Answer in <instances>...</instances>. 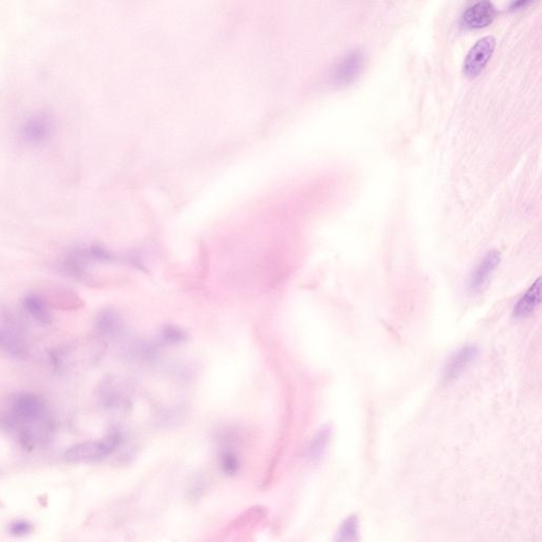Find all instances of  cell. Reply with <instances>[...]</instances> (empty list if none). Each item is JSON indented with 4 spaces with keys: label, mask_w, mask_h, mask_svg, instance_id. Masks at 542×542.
Masks as SVG:
<instances>
[{
    "label": "cell",
    "mask_w": 542,
    "mask_h": 542,
    "mask_svg": "<svg viewBox=\"0 0 542 542\" xmlns=\"http://www.w3.org/2000/svg\"><path fill=\"white\" fill-rule=\"evenodd\" d=\"M161 339L169 345L182 343L186 339V334L176 326H167L161 333Z\"/></svg>",
    "instance_id": "obj_16"
},
{
    "label": "cell",
    "mask_w": 542,
    "mask_h": 542,
    "mask_svg": "<svg viewBox=\"0 0 542 542\" xmlns=\"http://www.w3.org/2000/svg\"><path fill=\"white\" fill-rule=\"evenodd\" d=\"M24 308L30 316L43 325L51 323V313L48 310L45 300L36 293H30L24 299Z\"/></svg>",
    "instance_id": "obj_12"
},
{
    "label": "cell",
    "mask_w": 542,
    "mask_h": 542,
    "mask_svg": "<svg viewBox=\"0 0 542 542\" xmlns=\"http://www.w3.org/2000/svg\"><path fill=\"white\" fill-rule=\"evenodd\" d=\"M13 413L23 422H36L45 415V404L36 394L19 393L12 402Z\"/></svg>",
    "instance_id": "obj_5"
},
{
    "label": "cell",
    "mask_w": 542,
    "mask_h": 542,
    "mask_svg": "<svg viewBox=\"0 0 542 542\" xmlns=\"http://www.w3.org/2000/svg\"><path fill=\"white\" fill-rule=\"evenodd\" d=\"M98 330L103 336H112L119 328V317L115 311L104 310L97 317Z\"/></svg>",
    "instance_id": "obj_14"
},
{
    "label": "cell",
    "mask_w": 542,
    "mask_h": 542,
    "mask_svg": "<svg viewBox=\"0 0 542 542\" xmlns=\"http://www.w3.org/2000/svg\"><path fill=\"white\" fill-rule=\"evenodd\" d=\"M357 535H358V518L357 516H352L349 519L345 520L339 528L337 539L340 541H356Z\"/></svg>",
    "instance_id": "obj_15"
},
{
    "label": "cell",
    "mask_w": 542,
    "mask_h": 542,
    "mask_svg": "<svg viewBox=\"0 0 542 542\" xmlns=\"http://www.w3.org/2000/svg\"><path fill=\"white\" fill-rule=\"evenodd\" d=\"M332 430L330 427L325 426L318 431L317 434L311 439L308 449V458L311 462H318L321 460L330 442Z\"/></svg>",
    "instance_id": "obj_13"
},
{
    "label": "cell",
    "mask_w": 542,
    "mask_h": 542,
    "mask_svg": "<svg viewBox=\"0 0 542 542\" xmlns=\"http://www.w3.org/2000/svg\"><path fill=\"white\" fill-rule=\"evenodd\" d=\"M221 466L224 472L227 474H234L239 471V461L232 452H224L221 457Z\"/></svg>",
    "instance_id": "obj_17"
},
{
    "label": "cell",
    "mask_w": 542,
    "mask_h": 542,
    "mask_svg": "<svg viewBox=\"0 0 542 542\" xmlns=\"http://www.w3.org/2000/svg\"><path fill=\"white\" fill-rule=\"evenodd\" d=\"M0 350L17 359L26 358L28 354L24 341L16 334L6 328H0Z\"/></svg>",
    "instance_id": "obj_11"
},
{
    "label": "cell",
    "mask_w": 542,
    "mask_h": 542,
    "mask_svg": "<svg viewBox=\"0 0 542 542\" xmlns=\"http://www.w3.org/2000/svg\"><path fill=\"white\" fill-rule=\"evenodd\" d=\"M534 1V0H514L513 4H511V10L513 11H517L520 10V9L524 8V6H528V4H532V2Z\"/></svg>",
    "instance_id": "obj_19"
},
{
    "label": "cell",
    "mask_w": 542,
    "mask_h": 542,
    "mask_svg": "<svg viewBox=\"0 0 542 542\" xmlns=\"http://www.w3.org/2000/svg\"><path fill=\"white\" fill-rule=\"evenodd\" d=\"M90 262L86 248H75L71 250L63 259L61 262V271L75 280H85L88 276Z\"/></svg>",
    "instance_id": "obj_6"
},
{
    "label": "cell",
    "mask_w": 542,
    "mask_h": 542,
    "mask_svg": "<svg viewBox=\"0 0 542 542\" xmlns=\"http://www.w3.org/2000/svg\"><path fill=\"white\" fill-rule=\"evenodd\" d=\"M495 38L486 36L474 43L466 56L463 64V73L468 78H476L482 73L496 49Z\"/></svg>",
    "instance_id": "obj_3"
},
{
    "label": "cell",
    "mask_w": 542,
    "mask_h": 542,
    "mask_svg": "<svg viewBox=\"0 0 542 542\" xmlns=\"http://www.w3.org/2000/svg\"><path fill=\"white\" fill-rule=\"evenodd\" d=\"M31 530V524L29 522L23 521V520L15 521L10 526V533L14 536H25V535L29 534Z\"/></svg>",
    "instance_id": "obj_18"
},
{
    "label": "cell",
    "mask_w": 542,
    "mask_h": 542,
    "mask_svg": "<svg viewBox=\"0 0 542 542\" xmlns=\"http://www.w3.org/2000/svg\"><path fill=\"white\" fill-rule=\"evenodd\" d=\"M501 256L498 251H491L481 261L470 276L469 289L472 293H480L489 283L491 274L497 269Z\"/></svg>",
    "instance_id": "obj_8"
},
{
    "label": "cell",
    "mask_w": 542,
    "mask_h": 542,
    "mask_svg": "<svg viewBox=\"0 0 542 542\" xmlns=\"http://www.w3.org/2000/svg\"><path fill=\"white\" fill-rule=\"evenodd\" d=\"M497 11L495 6L489 0H484L465 11L463 24L469 29H482L491 25L495 21Z\"/></svg>",
    "instance_id": "obj_7"
},
{
    "label": "cell",
    "mask_w": 542,
    "mask_h": 542,
    "mask_svg": "<svg viewBox=\"0 0 542 542\" xmlns=\"http://www.w3.org/2000/svg\"><path fill=\"white\" fill-rule=\"evenodd\" d=\"M478 348L474 345H465L462 349L454 353L446 363L445 370H444V380L452 382L462 375L466 368L478 356Z\"/></svg>",
    "instance_id": "obj_9"
},
{
    "label": "cell",
    "mask_w": 542,
    "mask_h": 542,
    "mask_svg": "<svg viewBox=\"0 0 542 542\" xmlns=\"http://www.w3.org/2000/svg\"><path fill=\"white\" fill-rule=\"evenodd\" d=\"M541 301V278H539L528 291L522 296L514 308V317L524 318L530 316Z\"/></svg>",
    "instance_id": "obj_10"
},
{
    "label": "cell",
    "mask_w": 542,
    "mask_h": 542,
    "mask_svg": "<svg viewBox=\"0 0 542 542\" xmlns=\"http://www.w3.org/2000/svg\"><path fill=\"white\" fill-rule=\"evenodd\" d=\"M118 435H110L101 441L85 442L77 444L65 452L64 458L67 462L86 463L95 462L110 456L115 448L119 445Z\"/></svg>",
    "instance_id": "obj_2"
},
{
    "label": "cell",
    "mask_w": 542,
    "mask_h": 542,
    "mask_svg": "<svg viewBox=\"0 0 542 542\" xmlns=\"http://www.w3.org/2000/svg\"><path fill=\"white\" fill-rule=\"evenodd\" d=\"M58 130L56 118L50 110L32 113L19 126V138L27 145L39 147L49 142Z\"/></svg>",
    "instance_id": "obj_1"
},
{
    "label": "cell",
    "mask_w": 542,
    "mask_h": 542,
    "mask_svg": "<svg viewBox=\"0 0 542 542\" xmlns=\"http://www.w3.org/2000/svg\"><path fill=\"white\" fill-rule=\"evenodd\" d=\"M365 66V56L361 51H352L338 63L334 69L333 78L339 86L354 82L363 73Z\"/></svg>",
    "instance_id": "obj_4"
}]
</instances>
